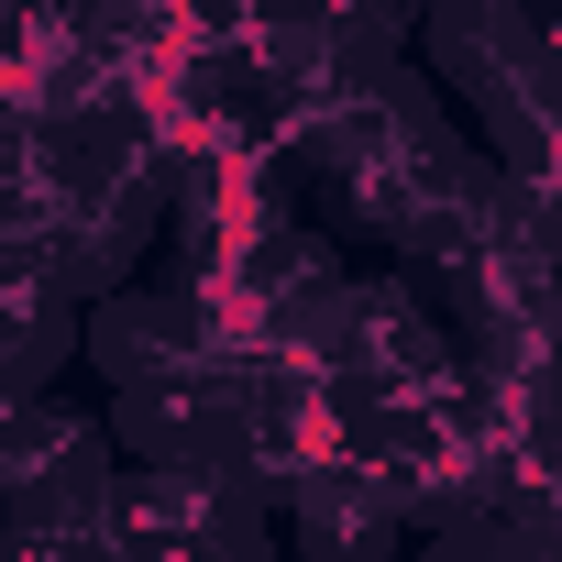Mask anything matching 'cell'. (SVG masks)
Listing matches in <instances>:
<instances>
[{
    "label": "cell",
    "mask_w": 562,
    "mask_h": 562,
    "mask_svg": "<svg viewBox=\"0 0 562 562\" xmlns=\"http://www.w3.org/2000/svg\"><path fill=\"white\" fill-rule=\"evenodd\" d=\"M276 551H288V562H397L408 529H397V507L342 463V474H321V485H299V496H276Z\"/></svg>",
    "instance_id": "cell-2"
},
{
    "label": "cell",
    "mask_w": 562,
    "mask_h": 562,
    "mask_svg": "<svg viewBox=\"0 0 562 562\" xmlns=\"http://www.w3.org/2000/svg\"><path fill=\"white\" fill-rule=\"evenodd\" d=\"M199 299L188 276H133V288H111L100 310H78V364L100 375V397H133L177 364H199Z\"/></svg>",
    "instance_id": "cell-1"
}]
</instances>
